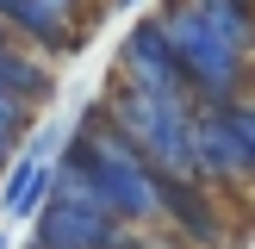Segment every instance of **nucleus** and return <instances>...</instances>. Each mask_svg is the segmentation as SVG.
Masks as SVG:
<instances>
[{
  "label": "nucleus",
  "instance_id": "nucleus-8",
  "mask_svg": "<svg viewBox=\"0 0 255 249\" xmlns=\"http://www.w3.org/2000/svg\"><path fill=\"white\" fill-rule=\"evenodd\" d=\"M0 25H6L19 44H31L37 56H50V62L75 56V50L87 44V25L69 19V12H56V6H44V0H0Z\"/></svg>",
  "mask_w": 255,
  "mask_h": 249
},
{
  "label": "nucleus",
  "instance_id": "nucleus-14",
  "mask_svg": "<svg viewBox=\"0 0 255 249\" xmlns=\"http://www.w3.org/2000/svg\"><path fill=\"white\" fill-rule=\"evenodd\" d=\"M12 156H19V137H6V131H0V174H6V162Z\"/></svg>",
  "mask_w": 255,
  "mask_h": 249
},
{
  "label": "nucleus",
  "instance_id": "nucleus-11",
  "mask_svg": "<svg viewBox=\"0 0 255 249\" xmlns=\"http://www.w3.org/2000/svg\"><path fill=\"white\" fill-rule=\"evenodd\" d=\"M31 124H37V112L25 106V100L12 94V87H0V131H6V137H19V143H25V131H31Z\"/></svg>",
  "mask_w": 255,
  "mask_h": 249
},
{
  "label": "nucleus",
  "instance_id": "nucleus-13",
  "mask_svg": "<svg viewBox=\"0 0 255 249\" xmlns=\"http://www.w3.org/2000/svg\"><path fill=\"white\" fill-rule=\"evenodd\" d=\"M44 6H56V12H69V19H81V12H100V0H44Z\"/></svg>",
  "mask_w": 255,
  "mask_h": 249
},
{
  "label": "nucleus",
  "instance_id": "nucleus-10",
  "mask_svg": "<svg viewBox=\"0 0 255 249\" xmlns=\"http://www.w3.org/2000/svg\"><path fill=\"white\" fill-rule=\"evenodd\" d=\"M224 119H231L237 143H243V156H249V181H255V94H237L231 106H224Z\"/></svg>",
  "mask_w": 255,
  "mask_h": 249
},
{
  "label": "nucleus",
  "instance_id": "nucleus-7",
  "mask_svg": "<svg viewBox=\"0 0 255 249\" xmlns=\"http://www.w3.org/2000/svg\"><path fill=\"white\" fill-rule=\"evenodd\" d=\"M162 224H168L187 249H224L231 243L218 193H212L206 181H193V174H168V181H162Z\"/></svg>",
  "mask_w": 255,
  "mask_h": 249
},
{
  "label": "nucleus",
  "instance_id": "nucleus-3",
  "mask_svg": "<svg viewBox=\"0 0 255 249\" xmlns=\"http://www.w3.org/2000/svg\"><path fill=\"white\" fill-rule=\"evenodd\" d=\"M156 25L174 44V62H181V75H187V87H193L199 106H231L249 87V56L193 6V0H162Z\"/></svg>",
  "mask_w": 255,
  "mask_h": 249
},
{
  "label": "nucleus",
  "instance_id": "nucleus-2",
  "mask_svg": "<svg viewBox=\"0 0 255 249\" xmlns=\"http://www.w3.org/2000/svg\"><path fill=\"white\" fill-rule=\"evenodd\" d=\"M106 124L168 181V174H193V100H168V94H143V87L112 75L100 94Z\"/></svg>",
  "mask_w": 255,
  "mask_h": 249
},
{
  "label": "nucleus",
  "instance_id": "nucleus-6",
  "mask_svg": "<svg viewBox=\"0 0 255 249\" xmlns=\"http://www.w3.org/2000/svg\"><path fill=\"white\" fill-rule=\"evenodd\" d=\"M193 181H206L212 193L255 187L249 181V156H243V143H237L224 106H193Z\"/></svg>",
  "mask_w": 255,
  "mask_h": 249
},
{
  "label": "nucleus",
  "instance_id": "nucleus-1",
  "mask_svg": "<svg viewBox=\"0 0 255 249\" xmlns=\"http://www.w3.org/2000/svg\"><path fill=\"white\" fill-rule=\"evenodd\" d=\"M62 168L81 174L112 218H125V224H162V174L106 124L100 100L75 119V131L62 137Z\"/></svg>",
  "mask_w": 255,
  "mask_h": 249
},
{
  "label": "nucleus",
  "instance_id": "nucleus-4",
  "mask_svg": "<svg viewBox=\"0 0 255 249\" xmlns=\"http://www.w3.org/2000/svg\"><path fill=\"white\" fill-rule=\"evenodd\" d=\"M131 231H137V224L112 218V212L100 206L94 187H87L75 168L56 162L50 199H44V212L31 218V243H44V249H125Z\"/></svg>",
  "mask_w": 255,
  "mask_h": 249
},
{
  "label": "nucleus",
  "instance_id": "nucleus-16",
  "mask_svg": "<svg viewBox=\"0 0 255 249\" xmlns=\"http://www.w3.org/2000/svg\"><path fill=\"white\" fill-rule=\"evenodd\" d=\"M0 249H6V237H0Z\"/></svg>",
  "mask_w": 255,
  "mask_h": 249
},
{
  "label": "nucleus",
  "instance_id": "nucleus-5",
  "mask_svg": "<svg viewBox=\"0 0 255 249\" xmlns=\"http://www.w3.org/2000/svg\"><path fill=\"white\" fill-rule=\"evenodd\" d=\"M119 81L143 87V94H168V100H193V87H187L181 62H174V44H168V37H162L156 12H149V19H137L131 31H125V44H119ZM193 106H199V100H193Z\"/></svg>",
  "mask_w": 255,
  "mask_h": 249
},
{
  "label": "nucleus",
  "instance_id": "nucleus-12",
  "mask_svg": "<svg viewBox=\"0 0 255 249\" xmlns=\"http://www.w3.org/2000/svg\"><path fill=\"white\" fill-rule=\"evenodd\" d=\"M125 249H187V243H181V237L168 231V224H137Z\"/></svg>",
  "mask_w": 255,
  "mask_h": 249
},
{
  "label": "nucleus",
  "instance_id": "nucleus-9",
  "mask_svg": "<svg viewBox=\"0 0 255 249\" xmlns=\"http://www.w3.org/2000/svg\"><path fill=\"white\" fill-rule=\"evenodd\" d=\"M50 181H56V162L19 149V156L6 162V174H0V212H6V218H37L44 199H50Z\"/></svg>",
  "mask_w": 255,
  "mask_h": 249
},
{
  "label": "nucleus",
  "instance_id": "nucleus-15",
  "mask_svg": "<svg viewBox=\"0 0 255 249\" xmlns=\"http://www.w3.org/2000/svg\"><path fill=\"white\" fill-rule=\"evenodd\" d=\"M25 249H44V243H25Z\"/></svg>",
  "mask_w": 255,
  "mask_h": 249
}]
</instances>
